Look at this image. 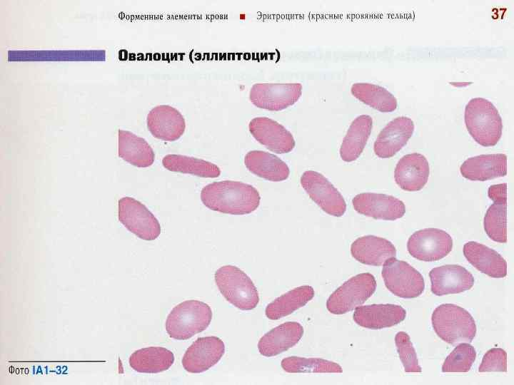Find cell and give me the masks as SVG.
Segmentation results:
<instances>
[{"instance_id":"14","label":"cell","mask_w":514,"mask_h":385,"mask_svg":"<svg viewBox=\"0 0 514 385\" xmlns=\"http://www.w3.org/2000/svg\"><path fill=\"white\" fill-rule=\"evenodd\" d=\"M352 204L358 213L378 220H395L401 218L405 212L401 200L386 194L361 193L353 198Z\"/></svg>"},{"instance_id":"33","label":"cell","mask_w":514,"mask_h":385,"mask_svg":"<svg viewBox=\"0 0 514 385\" xmlns=\"http://www.w3.org/2000/svg\"><path fill=\"white\" fill-rule=\"evenodd\" d=\"M476 358L474 347L469 343L459 344L445 358L443 372H468Z\"/></svg>"},{"instance_id":"11","label":"cell","mask_w":514,"mask_h":385,"mask_svg":"<svg viewBox=\"0 0 514 385\" xmlns=\"http://www.w3.org/2000/svg\"><path fill=\"white\" fill-rule=\"evenodd\" d=\"M301 186L310 198L324 212L335 217L342 216L346 210V203L339 191L322 174L313 170L303 173Z\"/></svg>"},{"instance_id":"24","label":"cell","mask_w":514,"mask_h":385,"mask_svg":"<svg viewBox=\"0 0 514 385\" xmlns=\"http://www.w3.org/2000/svg\"><path fill=\"white\" fill-rule=\"evenodd\" d=\"M466 260L478 271L493 278H503L507 275V262L495 250L474 241L463 246Z\"/></svg>"},{"instance_id":"20","label":"cell","mask_w":514,"mask_h":385,"mask_svg":"<svg viewBox=\"0 0 514 385\" xmlns=\"http://www.w3.org/2000/svg\"><path fill=\"white\" fill-rule=\"evenodd\" d=\"M430 174L429 164L424 155L413 153L403 156L396 164L394 178L403 190H421L427 183Z\"/></svg>"},{"instance_id":"19","label":"cell","mask_w":514,"mask_h":385,"mask_svg":"<svg viewBox=\"0 0 514 385\" xmlns=\"http://www.w3.org/2000/svg\"><path fill=\"white\" fill-rule=\"evenodd\" d=\"M406 311L393 304H378L358 306L353 314L354 322L361 327L371 329L390 327L403 321Z\"/></svg>"},{"instance_id":"21","label":"cell","mask_w":514,"mask_h":385,"mask_svg":"<svg viewBox=\"0 0 514 385\" xmlns=\"http://www.w3.org/2000/svg\"><path fill=\"white\" fill-rule=\"evenodd\" d=\"M303 328L297 322H286L266 333L258 341V349L264 356H276L295 346L302 338Z\"/></svg>"},{"instance_id":"3","label":"cell","mask_w":514,"mask_h":385,"mask_svg":"<svg viewBox=\"0 0 514 385\" xmlns=\"http://www.w3.org/2000/svg\"><path fill=\"white\" fill-rule=\"evenodd\" d=\"M431 322L437 335L452 345L470 343L476 334V325L471 314L453 304L438 306L432 314Z\"/></svg>"},{"instance_id":"34","label":"cell","mask_w":514,"mask_h":385,"mask_svg":"<svg viewBox=\"0 0 514 385\" xmlns=\"http://www.w3.org/2000/svg\"><path fill=\"white\" fill-rule=\"evenodd\" d=\"M395 343L399 358L405 372H421L415 350L409 335L405 332L395 334Z\"/></svg>"},{"instance_id":"31","label":"cell","mask_w":514,"mask_h":385,"mask_svg":"<svg viewBox=\"0 0 514 385\" xmlns=\"http://www.w3.org/2000/svg\"><path fill=\"white\" fill-rule=\"evenodd\" d=\"M352 95L363 103L383 113H390L397 108L395 97L382 86L368 83L352 85Z\"/></svg>"},{"instance_id":"13","label":"cell","mask_w":514,"mask_h":385,"mask_svg":"<svg viewBox=\"0 0 514 385\" xmlns=\"http://www.w3.org/2000/svg\"><path fill=\"white\" fill-rule=\"evenodd\" d=\"M251 134L269 150L288 153L293 150L296 143L292 134L281 124L267 117H256L248 124Z\"/></svg>"},{"instance_id":"7","label":"cell","mask_w":514,"mask_h":385,"mask_svg":"<svg viewBox=\"0 0 514 385\" xmlns=\"http://www.w3.org/2000/svg\"><path fill=\"white\" fill-rule=\"evenodd\" d=\"M387 289L401 298H415L424 291L423 275L408 262L395 257L389 259L381 272Z\"/></svg>"},{"instance_id":"1","label":"cell","mask_w":514,"mask_h":385,"mask_svg":"<svg viewBox=\"0 0 514 385\" xmlns=\"http://www.w3.org/2000/svg\"><path fill=\"white\" fill-rule=\"evenodd\" d=\"M203 204L211 210L243 215L251 213L259 206L261 197L251 185L239 181L213 182L201 192Z\"/></svg>"},{"instance_id":"6","label":"cell","mask_w":514,"mask_h":385,"mask_svg":"<svg viewBox=\"0 0 514 385\" xmlns=\"http://www.w3.org/2000/svg\"><path fill=\"white\" fill-rule=\"evenodd\" d=\"M376 281L370 273L352 277L340 286L326 302L327 309L333 314H346L363 304L373 295Z\"/></svg>"},{"instance_id":"23","label":"cell","mask_w":514,"mask_h":385,"mask_svg":"<svg viewBox=\"0 0 514 385\" xmlns=\"http://www.w3.org/2000/svg\"><path fill=\"white\" fill-rule=\"evenodd\" d=\"M463 177L473 181H485L507 174V156L503 153L480 155L465 160L460 165Z\"/></svg>"},{"instance_id":"18","label":"cell","mask_w":514,"mask_h":385,"mask_svg":"<svg viewBox=\"0 0 514 385\" xmlns=\"http://www.w3.org/2000/svg\"><path fill=\"white\" fill-rule=\"evenodd\" d=\"M493 203L487 210L484 217V230L493 241L507 242V185L501 183L491 185L488 191Z\"/></svg>"},{"instance_id":"2","label":"cell","mask_w":514,"mask_h":385,"mask_svg":"<svg viewBox=\"0 0 514 385\" xmlns=\"http://www.w3.org/2000/svg\"><path fill=\"white\" fill-rule=\"evenodd\" d=\"M465 123L471 137L480 145H495L502 135L503 122L495 106L483 98L470 99L465 108Z\"/></svg>"},{"instance_id":"15","label":"cell","mask_w":514,"mask_h":385,"mask_svg":"<svg viewBox=\"0 0 514 385\" xmlns=\"http://www.w3.org/2000/svg\"><path fill=\"white\" fill-rule=\"evenodd\" d=\"M414 131L413 121L408 117H397L379 133L373 145L375 154L381 158L395 155L408 143Z\"/></svg>"},{"instance_id":"35","label":"cell","mask_w":514,"mask_h":385,"mask_svg":"<svg viewBox=\"0 0 514 385\" xmlns=\"http://www.w3.org/2000/svg\"><path fill=\"white\" fill-rule=\"evenodd\" d=\"M479 372L507 371V353L501 348H492L483 356Z\"/></svg>"},{"instance_id":"16","label":"cell","mask_w":514,"mask_h":385,"mask_svg":"<svg viewBox=\"0 0 514 385\" xmlns=\"http://www.w3.org/2000/svg\"><path fill=\"white\" fill-rule=\"evenodd\" d=\"M146 124L153 137L170 142L179 139L186 129L183 115L168 105H159L152 108L147 115Z\"/></svg>"},{"instance_id":"4","label":"cell","mask_w":514,"mask_h":385,"mask_svg":"<svg viewBox=\"0 0 514 385\" xmlns=\"http://www.w3.org/2000/svg\"><path fill=\"white\" fill-rule=\"evenodd\" d=\"M208 304L198 300H186L175 306L166 320V330L170 337L186 340L204 331L212 319Z\"/></svg>"},{"instance_id":"12","label":"cell","mask_w":514,"mask_h":385,"mask_svg":"<svg viewBox=\"0 0 514 385\" xmlns=\"http://www.w3.org/2000/svg\"><path fill=\"white\" fill-rule=\"evenodd\" d=\"M224 353L225 344L220 338L199 337L186 349L182 365L190 373L204 372L216 365Z\"/></svg>"},{"instance_id":"5","label":"cell","mask_w":514,"mask_h":385,"mask_svg":"<svg viewBox=\"0 0 514 385\" xmlns=\"http://www.w3.org/2000/svg\"><path fill=\"white\" fill-rule=\"evenodd\" d=\"M216 284L225 299L241 310H251L259 302L258 292L251 278L238 267L225 265L214 274Z\"/></svg>"},{"instance_id":"30","label":"cell","mask_w":514,"mask_h":385,"mask_svg":"<svg viewBox=\"0 0 514 385\" xmlns=\"http://www.w3.org/2000/svg\"><path fill=\"white\" fill-rule=\"evenodd\" d=\"M163 166L172 172L191 174L201 178H218L220 168L215 164L197 158L168 154L162 159Z\"/></svg>"},{"instance_id":"10","label":"cell","mask_w":514,"mask_h":385,"mask_svg":"<svg viewBox=\"0 0 514 385\" xmlns=\"http://www.w3.org/2000/svg\"><path fill=\"white\" fill-rule=\"evenodd\" d=\"M453 239L445 231L425 228L415 232L408 240L407 249L414 258L424 262L438 261L452 250Z\"/></svg>"},{"instance_id":"27","label":"cell","mask_w":514,"mask_h":385,"mask_svg":"<svg viewBox=\"0 0 514 385\" xmlns=\"http://www.w3.org/2000/svg\"><path fill=\"white\" fill-rule=\"evenodd\" d=\"M372 128L373 119L368 115H361L352 121L340 148V156L343 161L352 162L358 158L367 143Z\"/></svg>"},{"instance_id":"29","label":"cell","mask_w":514,"mask_h":385,"mask_svg":"<svg viewBox=\"0 0 514 385\" xmlns=\"http://www.w3.org/2000/svg\"><path fill=\"white\" fill-rule=\"evenodd\" d=\"M315 292L308 285L296 287L269 303L266 308V316L271 320H277L291 314L305 306L314 297Z\"/></svg>"},{"instance_id":"32","label":"cell","mask_w":514,"mask_h":385,"mask_svg":"<svg viewBox=\"0 0 514 385\" xmlns=\"http://www.w3.org/2000/svg\"><path fill=\"white\" fill-rule=\"evenodd\" d=\"M283 369L288 373H342L341 366L333 361L319 358L289 356L281 363Z\"/></svg>"},{"instance_id":"17","label":"cell","mask_w":514,"mask_h":385,"mask_svg":"<svg viewBox=\"0 0 514 385\" xmlns=\"http://www.w3.org/2000/svg\"><path fill=\"white\" fill-rule=\"evenodd\" d=\"M431 292L437 296L458 294L471 289L473 274L458 265H445L432 269L429 272Z\"/></svg>"},{"instance_id":"28","label":"cell","mask_w":514,"mask_h":385,"mask_svg":"<svg viewBox=\"0 0 514 385\" xmlns=\"http://www.w3.org/2000/svg\"><path fill=\"white\" fill-rule=\"evenodd\" d=\"M174 362L171 351L161 346L136 350L129 357L130 366L140 373L155 374L168 369Z\"/></svg>"},{"instance_id":"26","label":"cell","mask_w":514,"mask_h":385,"mask_svg":"<svg viewBox=\"0 0 514 385\" xmlns=\"http://www.w3.org/2000/svg\"><path fill=\"white\" fill-rule=\"evenodd\" d=\"M118 155L138 168L151 166L155 159L152 148L144 138L124 130L118 131Z\"/></svg>"},{"instance_id":"25","label":"cell","mask_w":514,"mask_h":385,"mask_svg":"<svg viewBox=\"0 0 514 385\" xmlns=\"http://www.w3.org/2000/svg\"><path fill=\"white\" fill-rule=\"evenodd\" d=\"M247 169L256 175L269 181L286 180L290 174L287 164L276 155L263 150H251L244 158Z\"/></svg>"},{"instance_id":"9","label":"cell","mask_w":514,"mask_h":385,"mask_svg":"<svg viewBox=\"0 0 514 385\" xmlns=\"http://www.w3.org/2000/svg\"><path fill=\"white\" fill-rule=\"evenodd\" d=\"M301 94L302 85L299 83H255L250 90L249 99L257 108L279 111L296 103Z\"/></svg>"},{"instance_id":"22","label":"cell","mask_w":514,"mask_h":385,"mask_svg":"<svg viewBox=\"0 0 514 385\" xmlns=\"http://www.w3.org/2000/svg\"><path fill=\"white\" fill-rule=\"evenodd\" d=\"M351 253L354 259L362 264L381 266L389 259L395 257L396 250L385 238L366 235L358 237L351 244Z\"/></svg>"},{"instance_id":"8","label":"cell","mask_w":514,"mask_h":385,"mask_svg":"<svg viewBox=\"0 0 514 385\" xmlns=\"http://www.w3.org/2000/svg\"><path fill=\"white\" fill-rule=\"evenodd\" d=\"M119 221L138 237L153 240L161 234V225L156 217L137 200L124 197L119 200Z\"/></svg>"}]
</instances>
